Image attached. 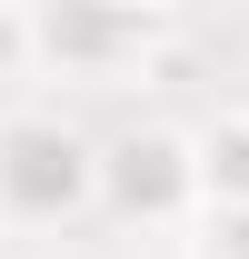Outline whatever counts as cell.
I'll return each mask as SVG.
<instances>
[{
	"mask_svg": "<svg viewBox=\"0 0 249 259\" xmlns=\"http://www.w3.org/2000/svg\"><path fill=\"white\" fill-rule=\"evenodd\" d=\"M189 259H249V209H199V249Z\"/></svg>",
	"mask_w": 249,
	"mask_h": 259,
	"instance_id": "cell-6",
	"label": "cell"
},
{
	"mask_svg": "<svg viewBox=\"0 0 249 259\" xmlns=\"http://www.w3.org/2000/svg\"><path fill=\"white\" fill-rule=\"evenodd\" d=\"M159 50H170V10L159 0H30V60L60 90L150 80Z\"/></svg>",
	"mask_w": 249,
	"mask_h": 259,
	"instance_id": "cell-2",
	"label": "cell"
},
{
	"mask_svg": "<svg viewBox=\"0 0 249 259\" xmlns=\"http://www.w3.org/2000/svg\"><path fill=\"white\" fill-rule=\"evenodd\" d=\"M199 209H249V110L199 120Z\"/></svg>",
	"mask_w": 249,
	"mask_h": 259,
	"instance_id": "cell-4",
	"label": "cell"
},
{
	"mask_svg": "<svg viewBox=\"0 0 249 259\" xmlns=\"http://www.w3.org/2000/svg\"><path fill=\"white\" fill-rule=\"evenodd\" d=\"M100 209L120 229H199V130L140 120L100 140Z\"/></svg>",
	"mask_w": 249,
	"mask_h": 259,
	"instance_id": "cell-3",
	"label": "cell"
},
{
	"mask_svg": "<svg viewBox=\"0 0 249 259\" xmlns=\"http://www.w3.org/2000/svg\"><path fill=\"white\" fill-rule=\"evenodd\" d=\"M40 80V60H30V0H0V100H20Z\"/></svg>",
	"mask_w": 249,
	"mask_h": 259,
	"instance_id": "cell-5",
	"label": "cell"
},
{
	"mask_svg": "<svg viewBox=\"0 0 249 259\" xmlns=\"http://www.w3.org/2000/svg\"><path fill=\"white\" fill-rule=\"evenodd\" d=\"M100 209V140L60 100H0V229H70Z\"/></svg>",
	"mask_w": 249,
	"mask_h": 259,
	"instance_id": "cell-1",
	"label": "cell"
},
{
	"mask_svg": "<svg viewBox=\"0 0 249 259\" xmlns=\"http://www.w3.org/2000/svg\"><path fill=\"white\" fill-rule=\"evenodd\" d=\"M239 110H249V80H239Z\"/></svg>",
	"mask_w": 249,
	"mask_h": 259,
	"instance_id": "cell-7",
	"label": "cell"
}]
</instances>
